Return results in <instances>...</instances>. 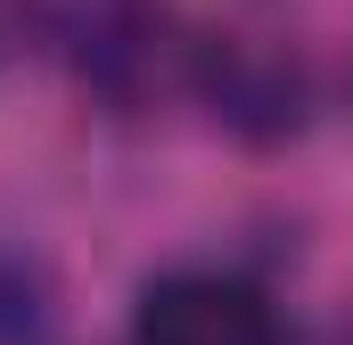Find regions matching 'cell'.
<instances>
[{"label": "cell", "mask_w": 353, "mask_h": 345, "mask_svg": "<svg viewBox=\"0 0 353 345\" xmlns=\"http://www.w3.org/2000/svg\"><path fill=\"white\" fill-rule=\"evenodd\" d=\"M132 345H288L271 288L222 263H189L140 288L132 304Z\"/></svg>", "instance_id": "obj_1"}, {"label": "cell", "mask_w": 353, "mask_h": 345, "mask_svg": "<svg viewBox=\"0 0 353 345\" xmlns=\"http://www.w3.org/2000/svg\"><path fill=\"white\" fill-rule=\"evenodd\" d=\"M345 345H353V337H345Z\"/></svg>", "instance_id": "obj_5"}, {"label": "cell", "mask_w": 353, "mask_h": 345, "mask_svg": "<svg viewBox=\"0 0 353 345\" xmlns=\"http://www.w3.org/2000/svg\"><path fill=\"white\" fill-rule=\"evenodd\" d=\"M197 75L214 90V115H230L255 140H279V132L304 124V66L271 41H214L197 58Z\"/></svg>", "instance_id": "obj_2"}, {"label": "cell", "mask_w": 353, "mask_h": 345, "mask_svg": "<svg viewBox=\"0 0 353 345\" xmlns=\"http://www.w3.org/2000/svg\"><path fill=\"white\" fill-rule=\"evenodd\" d=\"M0 345H50V279L17 247H0Z\"/></svg>", "instance_id": "obj_4"}, {"label": "cell", "mask_w": 353, "mask_h": 345, "mask_svg": "<svg viewBox=\"0 0 353 345\" xmlns=\"http://www.w3.org/2000/svg\"><path fill=\"white\" fill-rule=\"evenodd\" d=\"M41 25H50V41L83 66L90 83L140 75L148 66V33H157L148 0H41Z\"/></svg>", "instance_id": "obj_3"}]
</instances>
